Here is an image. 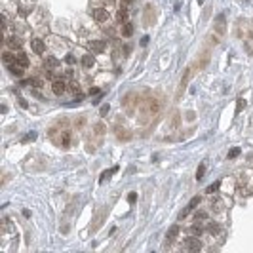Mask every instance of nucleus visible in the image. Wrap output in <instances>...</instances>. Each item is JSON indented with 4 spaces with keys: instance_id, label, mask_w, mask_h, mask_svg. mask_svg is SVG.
Wrapping results in <instances>:
<instances>
[{
    "instance_id": "obj_1",
    "label": "nucleus",
    "mask_w": 253,
    "mask_h": 253,
    "mask_svg": "<svg viewBox=\"0 0 253 253\" xmlns=\"http://www.w3.org/2000/svg\"><path fill=\"white\" fill-rule=\"evenodd\" d=\"M90 50L93 53H103L107 50V40H92L90 42Z\"/></svg>"
},
{
    "instance_id": "obj_2",
    "label": "nucleus",
    "mask_w": 253,
    "mask_h": 253,
    "mask_svg": "<svg viewBox=\"0 0 253 253\" xmlns=\"http://www.w3.org/2000/svg\"><path fill=\"white\" fill-rule=\"evenodd\" d=\"M51 90H53V93H55V95H61V93H65V90H67V84H65L63 78H61V80H53Z\"/></svg>"
},
{
    "instance_id": "obj_3",
    "label": "nucleus",
    "mask_w": 253,
    "mask_h": 253,
    "mask_svg": "<svg viewBox=\"0 0 253 253\" xmlns=\"http://www.w3.org/2000/svg\"><path fill=\"white\" fill-rule=\"evenodd\" d=\"M93 17H95V21H99V23H105V21H108V12L105 8H97L93 12Z\"/></svg>"
},
{
    "instance_id": "obj_4",
    "label": "nucleus",
    "mask_w": 253,
    "mask_h": 253,
    "mask_svg": "<svg viewBox=\"0 0 253 253\" xmlns=\"http://www.w3.org/2000/svg\"><path fill=\"white\" fill-rule=\"evenodd\" d=\"M31 46H32V51L35 53H44L46 51V44H44V40H40V38H35L31 42Z\"/></svg>"
},
{
    "instance_id": "obj_5",
    "label": "nucleus",
    "mask_w": 253,
    "mask_h": 253,
    "mask_svg": "<svg viewBox=\"0 0 253 253\" xmlns=\"http://www.w3.org/2000/svg\"><path fill=\"white\" fill-rule=\"evenodd\" d=\"M200 247H202V244H200V240H198L196 236L186 240V249L189 251H200Z\"/></svg>"
},
{
    "instance_id": "obj_6",
    "label": "nucleus",
    "mask_w": 253,
    "mask_h": 253,
    "mask_svg": "<svg viewBox=\"0 0 253 253\" xmlns=\"http://www.w3.org/2000/svg\"><path fill=\"white\" fill-rule=\"evenodd\" d=\"M198 204H200V196H194L192 200L189 202V206H186V210H185V211H181V215H179V217H181V219H185L186 215H189V211H192V210H194V207H196Z\"/></svg>"
},
{
    "instance_id": "obj_7",
    "label": "nucleus",
    "mask_w": 253,
    "mask_h": 253,
    "mask_svg": "<svg viewBox=\"0 0 253 253\" xmlns=\"http://www.w3.org/2000/svg\"><path fill=\"white\" fill-rule=\"evenodd\" d=\"M55 67H59V61L53 55H46V59H44V69H55Z\"/></svg>"
},
{
    "instance_id": "obj_8",
    "label": "nucleus",
    "mask_w": 253,
    "mask_h": 253,
    "mask_svg": "<svg viewBox=\"0 0 253 253\" xmlns=\"http://www.w3.org/2000/svg\"><path fill=\"white\" fill-rule=\"evenodd\" d=\"M8 46L12 48V50H19L21 46H23V40H21L19 36H10V38H8Z\"/></svg>"
},
{
    "instance_id": "obj_9",
    "label": "nucleus",
    "mask_w": 253,
    "mask_h": 253,
    "mask_svg": "<svg viewBox=\"0 0 253 253\" xmlns=\"http://www.w3.org/2000/svg\"><path fill=\"white\" fill-rule=\"evenodd\" d=\"M15 63H19L21 67H29V57H27V53H23V51L15 53Z\"/></svg>"
},
{
    "instance_id": "obj_10",
    "label": "nucleus",
    "mask_w": 253,
    "mask_h": 253,
    "mask_svg": "<svg viewBox=\"0 0 253 253\" xmlns=\"http://www.w3.org/2000/svg\"><path fill=\"white\" fill-rule=\"evenodd\" d=\"M215 31L221 35V32H225V15L223 14H219L217 15V21H215Z\"/></svg>"
},
{
    "instance_id": "obj_11",
    "label": "nucleus",
    "mask_w": 253,
    "mask_h": 253,
    "mask_svg": "<svg viewBox=\"0 0 253 253\" xmlns=\"http://www.w3.org/2000/svg\"><path fill=\"white\" fill-rule=\"evenodd\" d=\"M8 69H10V72H12L14 76H21V74H23V69H25V67H21L19 63H12V65H8Z\"/></svg>"
},
{
    "instance_id": "obj_12",
    "label": "nucleus",
    "mask_w": 253,
    "mask_h": 253,
    "mask_svg": "<svg viewBox=\"0 0 253 253\" xmlns=\"http://www.w3.org/2000/svg\"><path fill=\"white\" fill-rule=\"evenodd\" d=\"M82 65H84V69H92L95 65V57L92 55V53H90V55H84L82 57Z\"/></svg>"
},
{
    "instance_id": "obj_13",
    "label": "nucleus",
    "mask_w": 253,
    "mask_h": 253,
    "mask_svg": "<svg viewBox=\"0 0 253 253\" xmlns=\"http://www.w3.org/2000/svg\"><path fill=\"white\" fill-rule=\"evenodd\" d=\"M177 234H179V226H177V225H173V226L168 230V242H173L175 238H177Z\"/></svg>"
},
{
    "instance_id": "obj_14",
    "label": "nucleus",
    "mask_w": 253,
    "mask_h": 253,
    "mask_svg": "<svg viewBox=\"0 0 253 253\" xmlns=\"http://www.w3.org/2000/svg\"><path fill=\"white\" fill-rule=\"evenodd\" d=\"M71 145V131H63V137H61V147L67 149Z\"/></svg>"
},
{
    "instance_id": "obj_15",
    "label": "nucleus",
    "mask_w": 253,
    "mask_h": 253,
    "mask_svg": "<svg viewBox=\"0 0 253 253\" xmlns=\"http://www.w3.org/2000/svg\"><path fill=\"white\" fill-rule=\"evenodd\" d=\"M116 171H118V168H116V166H114V168H111V169H107V171H103V173H101V179H99V181H101V183H103V181H107V179L111 177L112 173H116Z\"/></svg>"
},
{
    "instance_id": "obj_16",
    "label": "nucleus",
    "mask_w": 253,
    "mask_h": 253,
    "mask_svg": "<svg viewBox=\"0 0 253 253\" xmlns=\"http://www.w3.org/2000/svg\"><path fill=\"white\" fill-rule=\"evenodd\" d=\"M122 35H124V36H131V35H133V25H131V23H124Z\"/></svg>"
},
{
    "instance_id": "obj_17",
    "label": "nucleus",
    "mask_w": 253,
    "mask_h": 253,
    "mask_svg": "<svg viewBox=\"0 0 253 253\" xmlns=\"http://www.w3.org/2000/svg\"><path fill=\"white\" fill-rule=\"evenodd\" d=\"M189 234H190V236H200V234H202V226H200V225H192V226L189 228Z\"/></svg>"
},
{
    "instance_id": "obj_18",
    "label": "nucleus",
    "mask_w": 253,
    "mask_h": 253,
    "mask_svg": "<svg viewBox=\"0 0 253 253\" xmlns=\"http://www.w3.org/2000/svg\"><path fill=\"white\" fill-rule=\"evenodd\" d=\"M116 17H118L120 23H122V21H126V17H128V10H126V8H120V10H118V14H116Z\"/></svg>"
},
{
    "instance_id": "obj_19",
    "label": "nucleus",
    "mask_w": 253,
    "mask_h": 253,
    "mask_svg": "<svg viewBox=\"0 0 253 253\" xmlns=\"http://www.w3.org/2000/svg\"><path fill=\"white\" fill-rule=\"evenodd\" d=\"M2 59H4V63H6V65H12V63H15V55H12V53H8V51L4 53V57H2Z\"/></svg>"
},
{
    "instance_id": "obj_20",
    "label": "nucleus",
    "mask_w": 253,
    "mask_h": 253,
    "mask_svg": "<svg viewBox=\"0 0 253 253\" xmlns=\"http://www.w3.org/2000/svg\"><path fill=\"white\" fill-rule=\"evenodd\" d=\"M219 185H221L219 181H217V183H213V185H210V186L206 189V192H207V194H213V192H217V190H219Z\"/></svg>"
},
{
    "instance_id": "obj_21",
    "label": "nucleus",
    "mask_w": 253,
    "mask_h": 253,
    "mask_svg": "<svg viewBox=\"0 0 253 253\" xmlns=\"http://www.w3.org/2000/svg\"><path fill=\"white\" fill-rule=\"evenodd\" d=\"M207 232L217 234V232H219V225H217V223H207Z\"/></svg>"
},
{
    "instance_id": "obj_22",
    "label": "nucleus",
    "mask_w": 253,
    "mask_h": 253,
    "mask_svg": "<svg viewBox=\"0 0 253 253\" xmlns=\"http://www.w3.org/2000/svg\"><path fill=\"white\" fill-rule=\"evenodd\" d=\"M204 173H206V166L202 164V166L196 169V179H198V181H200V179H204Z\"/></svg>"
},
{
    "instance_id": "obj_23",
    "label": "nucleus",
    "mask_w": 253,
    "mask_h": 253,
    "mask_svg": "<svg viewBox=\"0 0 253 253\" xmlns=\"http://www.w3.org/2000/svg\"><path fill=\"white\" fill-rule=\"evenodd\" d=\"M194 219H196V221H206V219H207V213H206V211H196Z\"/></svg>"
},
{
    "instance_id": "obj_24",
    "label": "nucleus",
    "mask_w": 253,
    "mask_h": 253,
    "mask_svg": "<svg viewBox=\"0 0 253 253\" xmlns=\"http://www.w3.org/2000/svg\"><path fill=\"white\" fill-rule=\"evenodd\" d=\"M36 139V133H35V131H31V133H27L25 137H23V141L27 143V141H35Z\"/></svg>"
},
{
    "instance_id": "obj_25",
    "label": "nucleus",
    "mask_w": 253,
    "mask_h": 253,
    "mask_svg": "<svg viewBox=\"0 0 253 253\" xmlns=\"http://www.w3.org/2000/svg\"><path fill=\"white\" fill-rule=\"evenodd\" d=\"M238 154H240V149H238V147H234L232 150H230V152H228V158H236Z\"/></svg>"
},
{
    "instance_id": "obj_26",
    "label": "nucleus",
    "mask_w": 253,
    "mask_h": 253,
    "mask_svg": "<svg viewBox=\"0 0 253 253\" xmlns=\"http://www.w3.org/2000/svg\"><path fill=\"white\" fill-rule=\"evenodd\" d=\"M244 107H246V101H244V99L240 97V99H238V107H236V112H240V111H242V108H244Z\"/></svg>"
},
{
    "instance_id": "obj_27",
    "label": "nucleus",
    "mask_w": 253,
    "mask_h": 253,
    "mask_svg": "<svg viewBox=\"0 0 253 253\" xmlns=\"http://www.w3.org/2000/svg\"><path fill=\"white\" fill-rule=\"evenodd\" d=\"M71 90H72L74 93H78V92H80V86H78V82H71Z\"/></svg>"
},
{
    "instance_id": "obj_28",
    "label": "nucleus",
    "mask_w": 253,
    "mask_h": 253,
    "mask_svg": "<svg viewBox=\"0 0 253 253\" xmlns=\"http://www.w3.org/2000/svg\"><path fill=\"white\" fill-rule=\"evenodd\" d=\"M135 200H137V194H135V192H129V196H128V202H129V204H133Z\"/></svg>"
},
{
    "instance_id": "obj_29",
    "label": "nucleus",
    "mask_w": 253,
    "mask_h": 253,
    "mask_svg": "<svg viewBox=\"0 0 253 253\" xmlns=\"http://www.w3.org/2000/svg\"><path fill=\"white\" fill-rule=\"evenodd\" d=\"M65 61H67L69 65H74V61H76V59H74V55H67V57H65Z\"/></svg>"
},
{
    "instance_id": "obj_30",
    "label": "nucleus",
    "mask_w": 253,
    "mask_h": 253,
    "mask_svg": "<svg viewBox=\"0 0 253 253\" xmlns=\"http://www.w3.org/2000/svg\"><path fill=\"white\" fill-rule=\"evenodd\" d=\"M108 108H111L108 105H103V107H101V116H105V114L108 112Z\"/></svg>"
},
{
    "instance_id": "obj_31",
    "label": "nucleus",
    "mask_w": 253,
    "mask_h": 253,
    "mask_svg": "<svg viewBox=\"0 0 253 253\" xmlns=\"http://www.w3.org/2000/svg\"><path fill=\"white\" fill-rule=\"evenodd\" d=\"M95 129H97V133H99V135L103 133V126H101V124H97V126H95Z\"/></svg>"
},
{
    "instance_id": "obj_32",
    "label": "nucleus",
    "mask_w": 253,
    "mask_h": 253,
    "mask_svg": "<svg viewBox=\"0 0 253 253\" xmlns=\"http://www.w3.org/2000/svg\"><path fill=\"white\" fill-rule=\"evenodd\" d=\"M141 44H143V46H147V44H149V36H143V40H141Z\"/></svg>"
},
{
    "instance_id": "obj_33",
    "label": "nucleus",
    "mask_w": 253,
    "mask_h": 253,
    "mask_svg": "<svg viewBox=\"0 0 253 253\" xmlns=\"http://www.w3.org/2000/svg\"><path fill=\"white\" fill-rule=\"evenodd\" d=\"M90 93H92V95H95V93H99V88H92V90H90Z\"/></svg>"
},
{
    "instance_id": "obj_34",
    "label": "nucleus",
    "mask_w": 253,
    "mask_h": 253,
    "mask_svg": "<svg viewBox=\"0 0 253 253\" xmlns=\"http://www.w3.org/2000/svg\"><path fill=\"white\" fill-rule=\"evenodd\" d=\"M114 2V0H105V4H112Z\"/></svg>"
},
{
    "instance_id": "obj_35",
    "label": "nucleus",
    "mask_w": 253,
    "mask_h": 253,
    "mask_svg": "<svg viewBox=\"0 0 253 253\" xmlns=\"http://www.w3.org/2000/svg\"><path fill=\"white\" fill-rule=\"evenodd\" d=\"M126 2H128V4H129V2H133V0H126Z\"/></svg>"
}]
</instances>
